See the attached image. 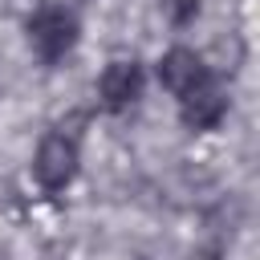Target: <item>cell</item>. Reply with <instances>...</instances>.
<instances>
[{
  "label": "cell",
  "instance_id": "1",
  "mask_svg": "<svg viewBox=\"0 0 260 260\" xmlns=\"http://www.w3.org/2000/svg\"><path fill=\"white\" fill-rule=\"evenodd\" d=\"M24 32H28L32 53L41 57V65H61L81 41V20L65 4H41L37 12H28Z\"/></svg>",
  "mask_w": 260,
  "mask_h": 260
},
{
  "label": "cell",
  "instance_id": "2",
  "mask_svg": "<svg viewBox=\"0 0 260 260\" xmlns=\"http://www.w3.org/2000/svg\"><path fill=\"white\" fill-rule=\"evenodd\" d=\"M77 167H81V142L73 130L57 126L49 130L41 142H37V154H32V179L45 195H61L73 179H77Z\"/></svg>",
  "mask_w": 260,
  "mask_h": 260
},
{
  "label": "cell",
  "instance_id": "3",
  "mask_svg": "<svg viewBox=\"0 0 260 260\" xmlns=\"http://www.w3.org/2000/svg\"><path fill=\"white\" fill-rule=\"evenodd\" d=\"M175 102H179V122H183L191 134L215 130V126L228 118V106H232V98H228V89L219 85L215 73H211L207 81H199L195 89H187L183 98H175Z\"/></svg>",
  "mask_w": 260,
  "mask_h": 260
},
{
  "label": "cell",
  "instance_id": "4",
  "mask_svg": "<svg viewBox=\"0 0 260 260\" xmlns=\"http://www.w3.org/2000/svg\"><path fill=\"white\" fill-rule=\"evenodd\" d=\"M142 89H146V69L134 57L110 61L98 77V98H102V110H110V114H126L142 98Z\"/></svg>",
  "mask_w": 260,
  "mask_h": 260
},
{
  "label": "cell",
  "instance_id": "5",
  "mask_svg": "<svg viewBox=\"0 0 260 260\" xmlns=\"http://www.w3.org/2000/svg\"><path fill=\"white\" fill-rule=\"evenodd\" d=\"M215 69L195 53V49H187V45H175V49H167L162 57H158V81H162V89H171L175 98H183L187 89H195L199 81H207Z\"/></svg>",
  "mask_w": 260,
  "mask_h": 260
},
{
  "label": "cell",
  "instance_id": "6",
  "mask_svg": "<svg viewBox=\"0 0 260 260\" xmlns=\"http://www.w3.org/2000/svg\"><path fill=\"white\" fill-rule=\"evenodd\" d=\"M162 8H167V16H171L175 28H187L199 16V0H162Z\"/></svg>",
  "mask_w": 260,
  "mask_h": 260
}]
</instances>
